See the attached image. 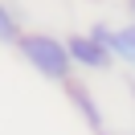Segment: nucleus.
Returning a JSON list of instances; mask_svg holds the SVG:
<instances>
[{"label": "nucleus", "instance_id": "obj_1", "mask_svg": "<svg viewBox=\"0 0 135 135\" xmlns=\"http://www.w3.org/2000/svg\"><path fill=\"white\" fill-rule=\"evenodd\" d=\"M12 49L21 53V61H25V66L41 78V82L66 86L70 78L78 74V70H74V57H70L66 37H57V33H45V29H25V33H21V41L12 45Z\"/></svg>", "mask_w": 135, "mask_h": 135}, {"label": "nucleus", "instance_id": "obj_2", "mask_svg": "<svg viewBox=\"0 0 135 135\" xmlns=\"http://www.w3.org/2000/svg\"><path fill=\"white\" fill-rule=\"evenodd\" d=\"M66 45H70V57H74V70H82V74H107V70L115 66L110 45H102L98 37L90 33V29L70 33V37H66Z\"/></svg>", "mask_w": 135, "mask_h": 135}, {"label": "nucleus", "instance_id": "obj_3", "mask_svg": "<svg viewBox=\"0 0 135 135\" xmlns=\"http://www.w3.org/2000/svg\"><path fill=\"white\" fill-rule=\"evenodd\" d=\"M66 98H70V107L78 110V119L90 127V135H110V131H107V115H102L98 94H94L82 78H70V82H66Z\"/></svg>", "mask_w": 135, "mask_h": 135}, {"label": "nucleus", "instance_id": "obj_4", "mask_svg": "<svg viewBox=\"0 0 135 135\" xmlns=\"http://www.w3.org/2000/svg\"><path fill=\"white\" fill-rule=\"evenodd\" d=\"M110 53H115V61H123V66L135 74V21H127V25H115Z\"/></svg>", "mask_w": 135, "mask_h": 135}, {"label": "nucleus", "instance_id": "obj_5", "mask_svg": "<svg viewBox=\"0 0 135 135\" xmlns=\"http://www.w3.org/2000/svg\"><path fill=\"white\" fill-rule=\"evenodd\" d=\"M21 33H25V25H21L17 8H12L8 0H0V45H17Z\"/></svg>", "mask_w": 135, "mask_h": 135}, {"label": "nucleus", "instance_id": "obj_6", "mask_svg": "<svg viewBox=\"0 0 135 135\" xmlns=\"http://www.w3.org/2000/svg\"><path fill=\"white\" fill-rule=\"evenodd\" d=\"M123 8H127V17L135 21V0H123Z\"/></svg>", "mask_w": 135, "mask_h": 135}, {"label": "nucleus", "instance_id": "obj_7", "mask_svg": "<svg viewBox=\"0 0 135 135\" xmlns=\"http://www.w3.org/2000/svg\"><path fill=\"white\" fill-rule=\"evenodd\" d=\"M127 90H131V98H135V78H127Z\"/></svg>", "mask_w": 135, "mask_h": 135}, {"label": "nucleus", "instance_id": "obj_8", "mask_svg": "<svg viewBox=\"0 0 135 135\" xmlns=\"http://www.w3.org/2000/svg\"><path fill=\"white\" fill-rule=\"evenodd\" d=\"M110 135H135V127H127V131H110Z\"/></svg>", "mask_w": 135, "mask_h": 135}]
</instances>
